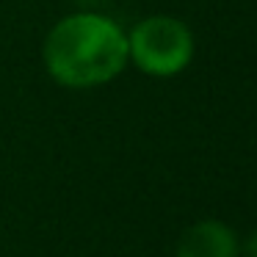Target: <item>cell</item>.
I'll list each match as a JSON object with an SVG mask.
<instances>
[{
  "label": "cell",
  "mask_w": 257,
  "mask_h": 257,
  "mask_svg": "<svg viewBox=\"0 0 257 257\" xmlns=\"http://www.w3.org/2000/svg\"><path fill=\"white\" fill-rule=\"evenodd\" d=\"M127 64V36L102 14H72L50 31L45 67L61 86L91 89L116 78Z\"/></svg>",
  "instance_id": "obj_1"
},
{
  "label": "cell",
  "mask_w": 257,
  "mask_h": 257,
  "mask_svg": "<svg viewBox=\"0 0 257 257\" xmlns=\"http://www.w3.org/2000/svg\"><path fill=\"white\" fill-rule=\"evenodd\" d=\"M194 56V36L174 17H147L130 31L127 58L155 78H172L183 72Z\"/></svg>",
  "instance_id": "obj_2"
},
{
  "label": "cell",
  "mask_w": 257,
  "mask_h": 257,
  "mask_svg": "<svg viewBox=\"0 0 257 257\" xmlns=\"http://www.w3.org/2000/svg\"><path fill=\"white\" fill-rule=\"evenodd\" d=\"M240 246L235 232L221 221H199L177 243V257H238Z\"/></svg>",
  "instance_id": "obj_3"
},
{
  "label": "cell",
  "mask_w": 257,
  "mask_h": 257,
  "mask_svg": "<svg viewBox=\"0 0 257 257\" xmlns=\"http://www.w3.org/2000/svg\"><path fill=\"white\" fill-rule=\"evenodd\" d=\"M246 254H249V257H257V232L251 235L249 243H246Z\"/></svg>",
  "instance_id": "obj_4"
}]
</instances>
